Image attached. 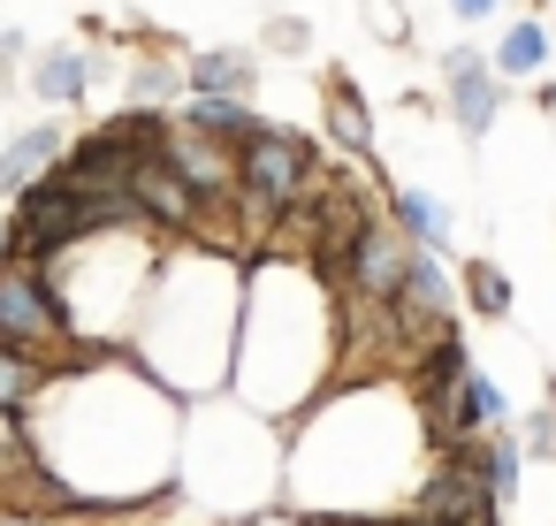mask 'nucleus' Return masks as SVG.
Returning <instances> with one entry per match:
<instances>
[{
  "mask_svg": "<svg viewBox=\"0 0 556 526\" xmlns=\"http://www.w3.org/2000/svg\"><path fill=\"white\" fill-rule=\"evenodd\" d=\"M9 260H16V222L0 214V267H9Z\"/></svg>",
  "mask_w": 556,
  "mask_h": 526,
  "instance_id": "nucleus-31",
  "label": "nucleus"
},
{
  "mask_svg": "<svg viewBox=\"0 0 556 526\" xmlns=\"http://www.w3.org/2000/svg\"><path fill=\"white\" fill-rule=\"evenodd\" d=\"M389 222L419 245V252H442L450 237H457V222H450V206L434 199V191H419V184H396L389 191Z\"/></svg>",
  "mask_w": 556,
  "mask_h": 526,
  "instance_id": "nucleus-19",
  "label": "nucleus"
},
{
  "mask_svg": "<svg viewBox=\"0 0 556 526\" xmlns=\"http://www.w3.org/2000/svg\"><path fill=\"white\" fill-rule=\"evenodd\" d=\"M62 153H70V130H62L54 115L31 123V130H16V138H0V191L24 199L31 184H47V176L62 168Z\"/></svg>",
  "mask_w": 556,
  "mask_h": 526,
  "instance_id": "nucleus-13",
  "label": "nucleus"
},
{
  "mask_svg": "<svg viewBox=\"0 0 556 526\" xmlns=\"http://www.w3.org/2000/svg\"><path fill=\"white\" fill-rule=\"evenodd\" d=\"M0 526H62V518L31 511V503H16V496H0Z\"/></svg>",
  "mask_w": 556,
  "mask_h": 526,
  "instance_id": "nucleus-28",
  "label": "nucleus"
},
{
  "mask_svg": "<svg viewBox=\"0 0 556 526\" xmlns=\"http://www.w3.org/2000/svg\"><path fill=\"white\" fill-rule=\"evenodd\" d=\"M168 100H191V85H184V62H168V54H146V62H138V77H130V108H146V115H168Z\"/></svg>",
  "mask_w": 556,
  "mask_h": 526,
  "instance_id": "nucleus-23",
  "label": "nucleus"
},
{
  "mask_svg": "<svg viewBox=\"0 0 556 526\" xmlns=\"http://www.w3.org/2000/svg\"><path fill=\"white\" fill-rule=\"evenodd\" d=\"M518 442H526V458H548L556 465V389L526 412V427H518Z\"/></svg>",
  "mask_w": 556,
  "mask_h": 526,
  "instance_id": "nucleus-25",
  "label": "nucleus"
},
{
  "mask_svg": "<svg viewBox=\"0 0 556 526\" xmlns=\"http://www.w3.org/2000/svg\"><path fill=\"white\" fill-rule=\"evenodd\" d=\"M366 24H374L381 39H404V16H396V0H366Z\"/></svg>",
  "mask_w": 556,
  "mask_h": 526,
  "instance_id": "nucleus-27",
  "label": "nucleus"
},
{
  "mask_svg": "<svg viewBox=\"0 0 556 526\" xmlns=\"http://www.w3.org/2000/svg\"><path fill=\"white\" fill-rule=\"evenodd\" d=\"M24 54H31V39H24V32H0V70L24 62Z\"/></svg>",
  "mask_w": 556,
  "mask_h": 526,
  "instance_id": "nucleus-30",
  "label": "nucleus"
},
{
  "mask_svg": "<svg viewBox=\"0 0 556 526\" xmlns=\"http://www.w3.org/2000/svg\"><path fill=\"white\" fill-rule=\"evenodd\" d=\"M427 458H434V435H427V412H419L404 374L336 381L320 404H305L290 419L282 511L305 526L404 518Z\"/></svg>",
  "mask_w": 556,
  "mask_h": 526,
  "instance_id": "nucleus-2",
  "label": "nucleus"
},
{
  "mask_svg": "<svg viewBox=\"0 0 556 526\" xmlns=\"http://www.w3.org/2000/svg\"><path fill=\"white\" fill-rule=\"evenodd\" d=\"M358 526H419V518H358Z\"/></svg>",
  "mask_w": 556,
  "mask_h": 526,
  "instance_id": "nucleus-33",
  "label": "nucleus"
},
{
  "mask_svg": "<svg viewBox=\"0 0 556 526\" xmlns=\"http://www.w3.org/2000/svg\"><path fill=\"white\" fill-rule=\"evenodd\" d=\"M244 526H305V518H267V511H260V518H244Z\"/></svg>",
  "mask_w": 556,
  "mask_h": 526,
  "instance_id": "nucleus-32",
  "label": "nucleus"
},
{
  "mask_svg": "<svg viewBox=\"0 0 556 526\" xmlns=\"http://www.w3.org/2000/svg\"><path fill=\"white\" fill-rule=\"evenodd\" d=\"M488 62H495L503 85H510V77H533V70L548 62V32H541V16H518V24L488 47Z\"/></svg>",
  "mask_w": 556,
  "mask_h": 526,
  "instance_id": "nucleus-22",
  "label": "nucleus"
},
{
  "mask_svg": "<svg viewBox=\"0 0 556 526\" xmlns=\"http://www.w3.org/2000/svg\"><path fill=\"white\" fill-rule=\"evenodd\" d=\"M336 381H343V298H336V283L313 260L260 252L244 267V328H237L229 397L290 427Z\"/></svg>",
  "mask_w": 556,
  "mask_h": 526,
  "instance_id": "nucleus-3",
  "label": "nucleus"
},
{
  "mask_svg": "<svg viewBox=\"0 0 556 526\" xmlns=\"http://www.w3.org/2000/svg\"><path fill=\"white\" fill-rule=\"evenodd\" d=\"M404 518H419V526H503V503L480 488L465 450H434L419 488H412V503H404Z\"/></svg>",
  "mask_w": 556,
  "mask_h": 526,
  "instance_id": "nucleus-9",
  "label": "nucleus"
},
{
  "mask_svg": "<svg viewBox=\"0 0 556 526\" xmlns=\"http://www.w3.org/2000/svg\"><path fill=\"white\" fill-rule=\"evenodd\" d=\"M457 290H465V305H472L480 321H510V305H518V290H510V275H503L495 260H465Z\"/></svg>",
  "mask_w": 556,
  "mask_h": 526,
  "instance_id": "nucleus-24",
  "label": "nucleus"
},
{
  "mask_svg": "<svg viewBox=\"0 0 556 526\" xmlns=\"http://www.w3.org/2000/svg\"><path fill=\"white\" fill-rule=\"evenodd\" d=\"M328 130H336V146H343L351 161L374 153V115H366V100H358V85H351L343 70L328 77Z\"/></svg>",
  "mask_w": 556,
  "mask_h": 526,
  "instance_id": "nucleus-21",
  "label": "nucleus"
},
{
  "mask_svg": "<svg viewBox=\"0 0 556 526\" xmlns=\"http://www.w3.org/2000/svg\"><path fill=\"white\" fill-rule=\"evenodd\" d=\"M9 222H16V252H24V260H62V252H77L85 237H100L92 191H77V184H62V176L31 184Z\"/></svg>",
  "mask_w": 556,
  "mask_h": 526,
  "instance_id": "nucleus-8",
  "label": "nucleus"
},
{
  "mask_svg": "<svg viewBox=\"0 0 556 526\" xmlns=\"http://www.w3.org/2000/svg\"><path fill=\"white\" fill-rule=\"evenodd\" d=\"M92 85H100V54H85V47H39L31 54V92H39L47 115L54 108H77Z\"/></svg>",
  "mask_w": 556,
  "mask_h": 526,
  "instance_id": "nucleus-15",
  "label": "nucleus"
},
{
  "mask_svg": "<svg viewBox=\"0 0 556 526\" xmlns=\"http://www.w3.org/2000/svg\"><path fill=\"white\" fill-rule=\"evenodd\" d=\"M62 184H77V191H130V176H138V153L115 138V130H92V138H77L70 153H62V168H54Z\"/></svg>",
  "mask_w": 556,
  "mask_h": 526,
  "instance_id": "nucleus-14",
  "label": "nucleus"
},
{
  "mask_svg": "<svg viewBox=\"0 0 556 526\" xmlns=\"http://www.w3.org/2000/svg\"><path fill=\"white\" fill-rule=\"evenodd\" d=\"M442 108L465 138H488L495 130V108H503V77L480 47H442Z\"/></svg>",
  "mask_w": 556,
  "mask_h": 526,
  "instance_id": "nucleus-11",
  "label": "nucleus"
},
{
  "mask_svg": "<svg viewBox=\"0 0 556 526\" xmlns=\"http://www.w3.org/2000/svg\"><path fill=\"white\" fill-rule=\"evenodd\" d=\"M412 252H419V245H412L389 214H374V222L358 229L343 275H336V298H343V305H389V298L404 290V275H412Z\"/></svg>",
  "mask_w": 556,
  "mask_h": 526,
  "instance_id": "nucleus-10",
  "label": "nucleus"
},
{
  "mask_svg": "<svg viewBox=\"0 0 556 526\" xmlns=\"http://www.w3.org/2000/svg\"><path fill=\"white\" fill-rule=\"evenodd\" d=\"M495 9H503V0H450V16H457V24H488Z\"/></svg>",
  "mask_w": 556,
  "mask_h": 526,
  "instance_id": "nucleus-29",
  "label": "nucleus"
},
{
  "mask_svg": "<svg viewBox=\"0 0 556 526\" xmlns=\"http://www.w3.org/2000/svg\"><path fill=\"white\" fill-rule=\"evenodd\" d=\"M184 397H168L130 351H100L70 366L47 404L24 419L39 465L77 496V511H138L176 488L184 465Z\"/></svg>",
  "mask_w": 556,
  "mask_h": 526,
  "instance_id": "nucleus-1",
  "label": "nucleus"
},
{
  "mask_svg": "<svg viewBox=\"0 0 556 526\" xmlns=\"http://www.w3.org/2000/svg\"><path fill=\"white\" fill-rule=\"evenodd\" d=\"M328 168H320V153H313V138H298V130H282V123H260L244 146H237V214H244V229H275L282 222V206H298L313 184H320Z\"/></svg>",
  "mask_w": 556,
  "mask_h": 526,
  "instance_id": "nucleus-6",
  "label": "nucleus"
},
{
  "mask_svg": "<svg viewBox=\"0 0 556 526\" xmlns=\"http://www.w3.org/2000/svg\"><path fill=\"white\" fill-rule=\"evenodd\" d=\"M450 450H465V465L480 473V488L495 503H518V488H526V442H518V427H495V435H472V442H450Z\"/></svg>",
  "mask_w": 556,
  "mask_h": 526,
  "instance_id": "nucleus-16",
  "label": "nucleus"
},
{
  "mask_svg": "<svg viewBox=\"0 0 556 526\" xmlns=\"http://www.w3.org/2000/svg\"><path fill=\"white\" fill-rule=\"evenodd\" d=\"M237 328H244V260L222 245L184 237L176 252H161L138 328H130V359L184 404H206L229 389L237 366Z\"/></svg>",
  "mask_w": 556,
  "mask_h": 526,
  "instance_id": "nucleus-4",
  "label": "nucleus"
},
{
  "mask_svg": "<svg viewBox=\"0 0 556 526\" xmlns=\"http://www.w3.org/2000/svg\"><path fill=\"white\" fill-rule=\"evenodd\" d=\"M267 47H275V54H305V47H313V32H305L298 16H275V24H267Z\"/></svg>",
  "mask_w": 556,
  "mask_h": 526,
  "instance_id": "nucleus-26",
  "label": "nucleus"
},
{
  "mask_svg": "<svg viewBox=\"0 0 556 526\" xmlns=\"http://www.w3.org/2000/svg\"><path fill=\"white\" fill-rule=\"evenodd\" d=\"M184 85H191V92H222V100H252L260 62L237 54V47H199V54L184 62Z\"/></svg>",
  "mask_w": 556,
  "mask_h": 526,
  "instance_id": "nucleus-18",
  "label": "nucleus"
},
{
  "mask_svg": "<svg viewBox=\"0 0 556 526\" xmlns=\"http://www.w3.org/2000/svg\"><path fill=\"white\" fill-rule=\"evenodd\" d=\"M0 343H16V351H31V359H54L62 374L85 366V359H100V351H85L77 328H70V305H62V290H54V260H24V252L0 267Z\"/></svg>",
  "mask_w": 556,
  "mask_h": 526,
  "instance_id": "nucleus-7",
  "label": "nucleus"
},
{
  "mask_svg": "<svg viewBox=\"0 0 556 526\" xmlns=\"http://www.w3.org/2000/svg\"><path fill=\"white\" fill-rule=\"evenodd\" d=\"M282 458H290V427L237 404L229 389L184 412V465L176 488L206 511V518H260L282 503Z\"/></svg>",
  "mask_w": 556,
  "mask_h": 526,
  "instance_id": "nucleus-5",
  "label": "nucleus"
},
{
  "mask_svg": "<svg viewBox=\"0 0 556 526\" xmlns=\"http://www.w3.org/2000/svg\"><path fill=\"white\" fill-rule=\"evenodd\" d=\"M62 381V366L54 359H31V351H16V343H0V412H16V419H31L39 404H47V389Z\"/></svg>",
  "mask_w": 556,
  "mask_h": 526,
  "instance_id": "nucleus-17",
  "label": "nucleus"
},
{
  "mask_svg": "<svg viewBox=\"0 0 556 526\" xmlns=\"http://www.w3.org/2000/svg\"><path fill=\"white\" fill-rule=\"evenodd\" d=\"M176 123H191V130H206V138H222V146H244L267 115L252 108V100H222V92H191L184 108H176Z\"/></svg>",
  "mask_w": 556,
  "mask_h": 526,
  "instance_id": "nucleus-20",
  "label": "nucleus"
},
{
  "mask_svg": "<svg viewBox=\"0 0 556 526\" xmlns=\"http://www.w3.org/2000/svg\"><path fill=\"white\" fill-rule=\"evenodd\" d=\"M168 168L206 199V206H229L237 199V146H222V138H206V130H191V123H176L168 115Z\"/></svg>",
  "mask_w": 556,
  "mask_h": 526,
  "instance_id": "nucleus-12",
  "label": "nucleus"
}]
</instances>
